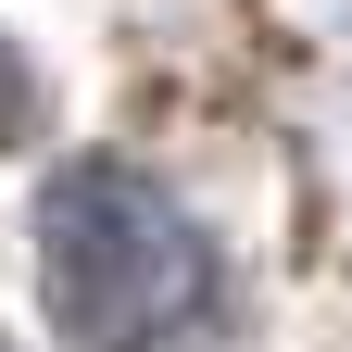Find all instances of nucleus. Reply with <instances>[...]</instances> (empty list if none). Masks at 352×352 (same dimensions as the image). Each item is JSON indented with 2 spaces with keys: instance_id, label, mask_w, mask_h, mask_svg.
<instances>
[{
  "instance_id": "1",
  "label": "nucleus",
  "mask_w": 352,
  "mask_h": 352,
  "mask_svg": "<svg viewBox=\"0 0 352 352\" xmlns=\"http://www.w3.org/2000/svg\"><path fill=\"white\" fill-rule=\"evenodd\" d=\"M38 277L76 352H176L214 327V239L201 214L126 151H76L38 201Z\"/></svg>"
},
{
  "instance_id": "2",
  "label": "nucleus",
  "mask_w": 352,
  "mask_h": 352,
  "mask_svg": "<svg viewBox=\"0 0 352 352\" xmlns=\"http://www.w3.org/2000/svg\"><path fill=\"white\" fill-rule=\"evenodd\" d=\"M13 139H38V63L13 51V25H0V151Z\"/></svg>"
}]
</instances>
